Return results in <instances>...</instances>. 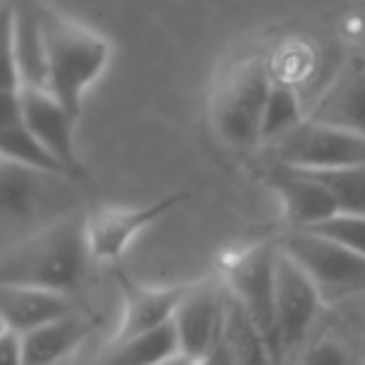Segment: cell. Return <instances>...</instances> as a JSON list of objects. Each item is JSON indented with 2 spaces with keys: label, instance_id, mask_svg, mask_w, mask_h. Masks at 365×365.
Here are the masks:
<instances>
[{
  "label": "cell",
  "instance_id": "obj_1",
  "mask_svg": "<svg viewBox=\"0 0 365 365\" xmlns=\"http://www.w3.org/2000/svg\"><path fill=\"white\" fill-rule=\"evenodd\" d=\"M92 261L87 214L80 212L0 251V286L73 296L85 284Z\"/></svg>",
  "mask_w": 365,
  "mask_h": 365
},
{
  "label": "cell",
  "instance_id": "obj_2",
  "mask_svg": "<svg viewBox=\"0 0 365 365\" xmlns=\"http://www.w3.org/2000/svg\"><path fill=\"white\" fill-rule=\"evenodd\" d=\"M80 212L77 179L0 159V251Z\"/></svg>",
  "mask_w": 365,
  "mask_h": 365
},
{
  "label": "cell",
  "instance_id": "obj_3",
  "mask_svg": "<svg viewBox=\"0 0 365 365\" xmlns=\"http://www.w3.org/2000/svg\"><path fill=\"white\" fill-rule=\"evenodd\" d=\"M40 25L48 55V87L77 120L87 87L110 63V43L53 8H40Z\"/></svg>",
  "mask_w": 365,
  "mask_h": 365
},
{
  "label": "cell",
  "instance_id": "obj_4",
  "mask_svg": "<svg viewBox=\"0 0 365 365\" xmlns=\"http://www.w3.org/2000/svg\"><path fill=\"white\" fill-rule=\"evenodd\" d=\"M271 85L274 80L261 58L241 60L226 70L212 95L214 130L226 145L236 149L261 145V127Z\"/></svg>",
  "mask_w": 365,
  "mask_h": 365
},
{
  "label": "cell",
  "instance_id": "obj_5",
  "mask_svg": "<svg viewBox=\"0 0 365 365\" xmlns=\"http://www.w3.org/2000/svg\"><path fill=\"white\" fill-rule=\"evenodd\" d=\"M279 249L306 274L323 306L365 296V259L346 246L313 231L289 229L279 239Z\"/></svg>",
  "mask_w": 365,
  "mask_h": 365
},
{
  "label": "cell",
  "instance_id": "obj_6",
  "mask_svg": "<svg viewBox=\"0 0 365 365\" xmlns=\"http://www.w3.org/2000/svg\"><path fill=\"white\" fill-rule=\"evenodd\" d=\"M323 301L301 269L279 249L276 261V365H298Z\"/></svg>",
  "mask_w": 365,
  "mask_h": 365
},
{
  "label": "cell",
  "instance_id": "obj_7",
  "mask_svg": "<svg viewBox=\"0 0 365 365\" xmlns=\"http://www.w3.org/2000/svg\"><path fill=\"white\" fill-rule=\"evenodd\" d=\"M276 261L279 244H254L224 266V284L269 341L276 361Z\"/></svg>",
  "mask_w": 365,
  "mask_h": 365
},
{
  "label": "cell",
  "instance_id": "obj_8",
  "mask_svg": "<svg viewBox=\"0 0 365 365\" xmlns=\"http://www.w3.org/2000/svg\"><path fill=\"white\" fill-rule=\"evenodd\" d=\"M271 147L276 162L301 172H333L365 164V137L321 125L308 117Z\"/></svg>",
  "mask_w": 365,
  "mask_h": 365
},
{
  "label": "cell",
  "instance_id": "obj_9",
  "mask_svg": "<svg viewBox=\"0 0 365 365\" xmlns=\"http://www.w3.org/2000/svg\"><path fill=\"white\" fill-rule=\"evenodd\" d=\"M224 308L226 286L221 279H204L197 284H187V291H184L172 318L182 361L204 365L209 356L221 346Z\"/></svg>",
  "mask_w": 365,
  "mask_h": 365
},
{
  "label": "cell",
  "instance_id": "obj_10",
  "mask_svg": "<svg viewBox=\"0 0 365 365\" xmlns=\"http://www.w3.org/2000/svg\"><path fill=\"white\" fill-rule=\"evenodd\" d=\"M184 199V194L159 199L147 207H110L97 209L87 214V236H90V249L95 261H117L130 244L137 239V234L154 224L159 217L174 209Z\"/></svg>",
  "mask_w": 365,
  "mask_h": 365
},
{
  "label": "cell",
  "instance_id": "obj_11",
  "mask_svg": "<svg viewBox=\"0 0 365 365\" xmlns=\"http://www.w3.org/2000/svg\"><path fill=\"white\" fill-rule=\"evenodd\" d=\"M23 122L38 142L65 167V172L80 182L82 167L75 152V117L60 105V100L50 90L23 87Z\"/></svg>",
  "mask_w": 365,
  "mask_h": 365
},
{
  "label": "cell",
  "instance_id": "obj_12",
  "mask_svg": "<svg viewBox=\"0 0 365 365\" xmlns=\"http://www.w3.org/2000/svg\"><path fill=\"white\" fill-rule=\"evenodd\" d=\"M269 184L279 194L289 229H313L338 214L336 199L313 174L276 162V167L269 172Z\"/></svg>",
  "mask_w": 365,
  "mask_h": 365
},
{
  "label": "cell",
  "instance_id": "obj_13",
  "mask_svg": "<svg viewBox=\"0 0 365 365\" xmlns=\"http://www.w3.org/2000/svg\"><path fill=\"white\" fill-rule=\"evenodd\" d=\"M187 284L182 286H142L122 279V316L110 343L135 338L172 323Z\"/></svg>",
  "mask_w": 365,
  "mask_h": 365
},
{
  "label": "cell",
  "instance_id": "obj_14",
  "mask_svg": "<svg viewBox=\"0 0 365 365\" xmlns=\"http://www.w3.org/2000/svg\"><path fill=\"white\" fill-rule=\"evenodd\" d=\"M308 120L365 137V58H353L316 102Z\"/></svg>",
  "mask_w": 365,
  "mask_h": 365
},
{
  "label": "cell",
  "instance_id": "obj_15",
  "mask_svg": "<svg viewBox=\"0 0 365 365\" xmlns=\"http://www.w3.org/2000/svg\"><path fill=\"white\" fill-rule=\"evenodd\" d=\"M73 311V296L28 286H0V321L15 336H25Z\"/></svg>",
  "mask_w": 365,
  "mask_h": 365
},
{
  "label": "cell",
  "instance_id": "obj_16",
  "mask_svg": "<svg viewBox=\"0 0 365 365\" xmlns=\"http://www.w3.org/2000/svg\"><path fill=\"white\" fill-rule=\"evenodd\" d=\"M95 328V321L80 311L50 321L20 336L23 365H55L70 358Z\"/></svg>",
  "mask_w": 365,
  "mask_h": 365
},
{
  "label": "cell",
  "instance_id": "obj_17",
  "mask_svg": "<svg viewBox=\"0 0 365 365\" xmlns=\"http://www.w3.org/2000/svg\"><path fill=\"white\" fill-rule=\"evenodd\" d=\"M13 43H15L20 85L50 90L48 55H45L43 25H40V8H35V5L13 8Z\"/></svg>",
  "mask_w": 365,
  "mask_h": 365
},
{
  "label": "cell",
  "instance_id": "obj_18",
  "mask_svg": "<svg viewBox=\"0 0 365 365\" xmlns=\"http://www.w3.org/2000/svg\"><path fill=\"white\" fill-rule=\"evenodd\" d=\"M179 358L182 353H179L177 333L172 323H167L157 331L107 343L95 365H169Z\"/></svg>",
  "mask_w": 365,
  "mask_h": 365
},
{
  "label": "cell",
  "instance_id": "obj_19",
  "mask_svg": "<svg viewBox=\"0 0 365 365\" xmlns=\"http://www.w3.org/2000/svg\"><path fill=\"white\" fill-rule=\"evenodd\" d=\"M221 346L226 348V353L239 365H276L269 341L256 328V323L249 318V313L241 308V303L231 296L229 289H226Z\"/></svg>",
  "mask_w": 365,
  "mask_h": 365
},
{
  "label": "cell",
  "instance_id": "obj_20",
  "mask_svg": "<svg viewBox=\"0 0 365 365\" xmlns=\"http://www.w3.org/2000/svg\"><path fill=\"white\" fill-rule=\"evenodd\" d=\"M0 159L25 164V167L45 169V172L68 174L63 164H60L58 159L48 152V149L40 145L38 137L25 127V122H18V125L0 130Z\"/></svg>",
  "mask_w": 365,
  "mask_h": 365
},
{
  "label": "cell",
  "instance_id": "obj_21",
  "mask_svg": "<svg viewBox=\"0 0 365 365\" xmlns=\"http://www.w3.org/2000/svg\"><path fill=\"white\" fill-rule=\"evenodd\" d=\"M306 120L301 112V102L291 85L286 82H276L271 85L269 102L264 110V127H261V142L276 145L281 137L296 130L301 122Z\"/></svg>",
  "mask_w": 365,
  "mask_h": 365
},
{
  "label": "cell",
  "instance_id": "obj_22",
  "mask_svg": "<svg viewBox=\"0 0 365 365\" xmlns=\"http://www.w3.org/2000/svg\"><path fill=\"white\" fill-rule=\"evenodd\" d=\"M331 192L338 214L365 217V164L363 167L333 169V172H308Z\"/></svg>",
  "mask_w": 365,
  "mask_h": 365
},
{
  "label": "cell",
  "instance_id": "obj_23",
  "mask_svg": "<svg viewBox=\"0 0 365 365\" xmlns=\"http://www.w3.org/2000/svg\"><path fill=\"white\" fill-rule=\"evenodd\" d=\"M303 231H313V234L323 236V239L336 241V244L346 246L348 251L365 259V217H358V214H336V217L326 219L323 224Z\"/></svg>",
  "mask_w": 365,
  "mask_h": 365
},
{
  "label": "cell",
  "instance_id": "obj_24",
  "mask_svg": "<svg viewBox=\"0 0 365 365\" xmlns=\"http://www.w3.org/2000/svg\"><path fill=\"white\" fill-rule=\"evenodd\" d=\"M298 365H351V351L341 338L323 336L308 343Z\"/></svg>",
  "mask_w": 365,
  "mask_h": 365
},
{
  "label": "cell",
  "instance_id": "obj_25",
  "mask_svg": "<svg viewBox=\"0 0 365 365\" xmlns=\"http://www.w3.org/2000/svg\"><path fill=\"white\" fill-rule=\"evenodd\" d=\"M23 122V100L20 92H0V130Z\"/></svg>",
  "mask_w": 365,
  "mask_h": 365
},
{
  "label": "cell",
  "instance_id": "obj_26",
  "mask_svg": "<svg viewBox=\"0 0 365 365\" xmlns=\"http://www.w3.org/2000/svg\"><path fill=\"white\" fill-rule=\"evenodd\" d=\"M0 365H23V348H20V336L5 331L0 336Z\"/></svg>",
  "mask_w": 365,
  "mask_h": 365
},
{
  "label": "cell",
  "instance_id": "obj_27",
  "mask_svg": "<svg viewBox=\"0 0 365 365\" xmlns=\"http://www.w3.org/2000/svg\"><path fill=\"white\" fill-rule=\"evenodd\" d=\"M204 365H239V363H236L234 358H231L229 353H226L224 346H219L217 351H214L212 356H209V361L204 363Z\"/></svg>",
  "mask_w": 365,
  "mask_h": 365
},
{
  "label": "cell",
  "instance_id": "obj_28",
  "mask_svg": "<svg viewBox=\"0 0 365 365\" xmlns=\"http://www.w3.org/2000/svg\"><path fill=\"white\" fill-rule=\"evenodd\" d=\"M358 43H361V50H363V58H365V20H363V28H361V35H358Z\"/></svg>",
  "mask_w": 365,
  "mask_h": 365
},
{
  "label": "cell",
  "instance_id": "obj_29",
  "mask_svg": "<svg viewBox=\"0 0 365 365\" xmlns=\"http://www.w3.org/2000/svg\"><path fill=\"white\" fill-rule=\"evenodd\" d=\"M5 331H8V328H5V323H3V321H0V336H3V333H5Z\"/></svg>",
  "mask_w": 365,
  "mask_h": 365
}]
</instances>
